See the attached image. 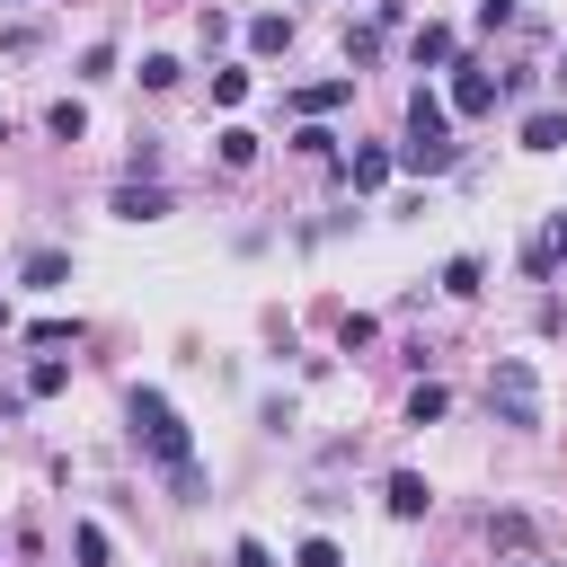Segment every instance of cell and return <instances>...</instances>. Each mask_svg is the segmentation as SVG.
I'll return each mask as SVG.
<instances>
[{"label": "cell", "instance_id": "ffe728a7", "mask_svg": "<svg viewBox=\"0 0 567 567\" xmlns=\"http://www.w3.org/2000/svg\"><path fill=\"white\" fill-rule=\"evenodd\" d=\"M372 337H381V319H363V310H354V319H337V346H346V354H363Z\"/></svg>", "mask_w": 567, "mask_h": 567}, {"label": "cell", "instance_id": "3957f363", "mask_svg": "<svg viewBox=\"0 0 567 567\" xmlns=\"http://www.w3.org/2000/svg\"><path fill=\"white\" fill-rule=\"evenodd\" d=\"M487 416L514 425V434L540 425V372H532L523 354H496V372H487Z\"/></svg>", "mask_w": 567, "mask_h": 567}, {"label": "cell", "instance_id": "52a82bcc", "mask_svg": "<svg viewBox=\"0 0 567 567\" xmlns=\"http://www.w3.org/2000/svg\"><path fill=\"white\" fill-rule=\"evenodd\" d=\"M390 168H399V151H381V142H363V151L346 159V186H354V195H372V186H390Z\"/></svg>", "mask_w": 567, "mask_h": 567}, {"label": "cell", "instance_id": "d4e9b609", "mask_svg": "<svg viewBox=\"0 0 567 567\" xmlns=\"http://www.w3.org/2000/svg\"><path fill=\"white\" fill-rule=\"evenodd\" d=\"M230 567H275V549H266L257 532H239V540H230Z\"/></svg>", "mask_w": 567, "mask_h": 567}, {"label": "cell", "instance_id": "603a6c76", "mask_svg": "<svg viewBox=\"0 0 567 567\" xmlns=\"http://www.w3.org/2000/svg\"><path fill=\"white\" fill-rule=\"evenodd\" d=\"M27 337H35V346H80V319H35Z\"/></svg>", "mask_w": 567, "mask_h": 567}, {"label": "cell", "instance_id": "7c38bea8", "mask_svg": "<svg viewBox=\"0 0 567 567\" xmlns=\"http://www.w3.org/2000/svg\"><path fill=\"white\" fill-rule=\"evenodd\" d=\"M284 44H292V18H284V9L248 18V53H284Z\"/></svg>", "mask_w": 567, "mask_h": 567}, {"label": "cell", "instance_id": "4316f807", "mask_svg": "<svg viewBox=\"0 0 567 567\" xmlns=\"http://www.w3.org/2000/svg\"><path fill=\"white\" fill-rule=\"evenodd\" d=\"M80 80H115V44H89L80 53Z\"/></svg>", "mask_w": 567, "mask_h": 567}, {"label": "cell", "instance_id": "2e32d148", "mask_svg": "<svg viewBox=\"0 0 567 567\" xmlns=\"http://www.w3.org/2000/svg\"><path fill=\"white\" fill-rule=\"evenodd\" d=\"M44 124H53V142H80V133H89V106L62 97V106H44Z\"/></svg>", "mask_w": 567, "mask_h": 567}, {"label": "cell", "instance_id": "9a60e30c", "mask_svg": "<svg viewBox=\"0 0 567 567\" xmlns=\"http://www.w3.org/2000/svg\"><path fill=\"white\" fill-rule=\"evenodd\" d=\"M71 558H80V567H115V540H106L97 523H80V532H71Z\"/></svg>", "mask_w": 567, "mask_h": 567}, {"label": "cell", "instance_id": "f1b7e54d", "mask_svg": "<svg viewBox=\"0 0 567 567\" xmlns=\"http://www.w3.org/2000/svg\"><path fill=\"white\" fill-rule=\"evenodd\" d=\"M514 18H523V0H478V27H487V35H496V27H514Z\"/></svg>", "mask_w": 567, "mask_h": 567}, {"label": "cell", "instance_id": "4fadbf2b", "mask_svg": "<svg viewBox=\"0 0 567 567\" xmlns=\"http://www.w3.org/2000/svg\"><path fill=\"white\" fill-rule=\"evenodd\" d=\"M443 408H452L443 381H416V390H408V425H443Z\"/></svg>", "mask_w": 567, "mask_h": 567}, {"label": "cell", "instance_id": "44dd1931", "mask_svg": "<svg viewBox=\"0 0 567 567\" xmlns=\"http://www.w3.org/2000/svg\"><path fill=\"white\" fill-rule=\"evenodd\" d=\"M292 567H346V558H337V540H328V532H310V540L292 549Z\"/></svg>", "mask_w": 567, "mask_h": 567}, {"label": "cell", "instance_id": "7402d4cb", "mask_svg": "<svg viewBox=\"0 0 567 567\" xmlns=\"http://www.w3.org/2000/svg\"><path fill=\"white\" fill-rule=\"evenodd\" d=\"M35 44H44V27H0V53H9V62H27Z\"/></svg>", "mask_w": 567, "mask_h": 567}, {"label": "cell", "instance_id": "5bb4252c", "mask_svg": "<svg viewBox=\"0 0 567 567\" xmlns=\"http://www.w3.org/2000/svg\"><path fill=\"white\" fill-rule=\"evenodd\" d=\"M213 151H221V168H257V133H248V124H221Z\"/></svg>", "mask_w": 567, "mask_h": 567}, {"label": "cell", "instance_id": "484cf974", "mask_svg": "<svg viewBox=\"0 0 567 567\" xmlns=\"http://www.w3.org/2000/svg\"><path fill=\"white\" fill-rule=\"evenodd\" d=\"M381 53V27H346V62H372Z\"/></svg>", "mask_w": 567, "mask_h": 567}, {"label": "cell", "instance_id": "cb8c5ba5", "mask_svg": "<svg viewBox=\"0 0 567 567\" xmlns=\"http://www.w3.org/2000/svg\"><path fill=\"white\" fill-rule=\"evenodd\" d=\"M62 381H71V363H35V372H27V399H53Z\"/></svg>", "mask_w": 567, "mask_h": 567}, {"label": "cell", "instance_id": "7a4b0ae2", "mask_svg": "<svg viewBox=\"0 0 567 567\" xmlns=\"http://www.w3.org/2000/svg\"><path fill=\"white\" fill-rule=\"evenodd\" d=\"M399 168H416V177H443V168H461L452 106H443L434 89H416V97H408V142H399Z\"/></svg>", "mask_w": 567, "mask_h": 567}, {"label": "cell", "instance_id": "9c48e42d", "mask_svg": "<svg viewBox=\"0 0 567 567\" xmlns=\"http://www.w3.org/2000/svg\"><path fill=\"white\" fill-rule=\"evenodd\" d=\"M408 53H416V71H434V62H452V53H461V35H452V27H434V18H425V27H416V35H408Z\"/></svg>", "mask_w": 567, "mask_h": 567}, {"label": "cell", "instance_id": "e0dca14e", "mask_svg": "<svg viewBox=\"0 0 567 567\" xmlns=\"http://www.w3.org/2000/svg\"><path fill=\"white\" fill-rule=\"evenodd\" d=\"M478 284H487V266H478V257H452V266H443V292H452V301H470Z\"/></svg>", "mask_w": 567, "mask_h": 567}, {"label": "cell", "instance_id": "6da1fadb", "mask_svg": "<svg viewBox=\"0 0 567 567\" xmlns=\"http://www.w3.org/2000/svg\"><path fill=\"white\" fill-rule=\"evenodd\" d=\"M124 425H133V443L177 478V470H195V434H186V416L168 408V390H133L124 399Z\"/></svg>", "mask_w": 567, "mask_h": 567}, {"label": "cell", "instance_id": "8fae6325", "mask_svg": "<svg viewBox=\"0 0 567 567\" xmlns=\"http://www.w3.org/2000/svg\"><path fill=\"white\" fill-rule=\"evenodd\" d=\"M523 151H567V106H540V115H523Z\"/></svg>", "mask_w": 567, "mask_h": 567}, {"label": "cell", "instance_id": "ac0fdd59", "mask_svg": "<svg viewBox=\"0 0 567 567\" xmlns=\"http://www.w3.org/2000/svg\"><path fill=\"white\" fill-rule=\"evenodd\" d=\"M487 540H496V549H523V540H532V514H514V505L487 514Z\"/></svg>", "mask_w": 567, "mask_h": 567}, {"label": "cell", "instance_id": "277c9868", "mask_svg": "<svg viewBox=\"0 0 567 567\" xmlns=\"http://www.w3.org/2000/svg\"><path fill=\"white\" fill-rule=\"evenodd\" d=\"M461 80H452V115H496V97H505V71H478V62H452Z\"/></svg>", "mask_w": 567, "mask_h": 567}, {"label": "cell", "instance_id": "d6986e66", "mask_svg": "<svg viewBox=\"0 0 567 567\" xmlns=\"http://www.w3.org/2000/svg\"><path fill=\"white\" fill-rule=\"evenodd\" d=\"M177 71H186L177 53H142V89H177Z\"/></svg>", "mask_w": 567, "mask_h": 567}, {"label": "cell", "instance_id": "ba28073f", "mask_svg": "<svg viewBox=\"0 0 567 567\" xmlns=\"http://www.w3.org/2000/svg\"><path fill=\"white\" fill-rule=\"evenodd\" d=\"M381 505H390V514H399V523H416V514H425V505H434V487H425V478H416V470H390V487H381Z\"/></svg>", "mask_w": 567, "mask_h": 567}, {"label": "cell", "instance_id": "83f0119b", "mask_svg": "<svg viewBox=\"0 0 567 567\" xmlns=\"http://www.w3.org/2000/svg\"><path fill=\"white\" fill-rule=\"evenodd\" d=\"M248 97V71H213V106H239Z\"/></svg>", "mask_w": 567, "mask_h": 567}, {"label": "cell", "instance_id": "8992f818", "mask_svg": "<svg viewBox=\"0 0 567 567\" xmlns=\"http://www.w3.org/2000/svg\"><path fill=\"white\" fill-rule=\"evenodd\" d=\"M18 284H27V292H62V284H71V248H27Z\"/></svg>", "mask_w": 567, "mask_h": 567}, {"label": "cell", "instance_id": "30bf717a", "mask_svg": "<svg viewBox=\"0 0 567 567\" xmlns=\"http://www.w3.org/2000/svg\"><path fill=\"white\" fill-rule=\"evenodd\" d=\"M115 213H124V221H159V213H168V186H133V177H124V186H115Z\"/></svg>", "mask_w": 567, "mask_h": 567}, {"label": "cell", "instance_id": "4dcf8cb0", "mask_svg": "<svg viewBox=\"0 0 567 567\" xmlns=\"http://www.w3.org/2000/svg\"><path fill=\"white\" fill-rule=\"evenodd\" d=\"M558 89H567V62H558Z\"/></svg>", "mask_w": 567, "mask_h": 567}, {"label": "cell", "instance_id": "5b68a950", "mask_svg": "<svg viewBox=\"0 0 567 567\" xmlns=\"http://www.w3.org/2000/svg\"><path fill=\"white\" fill-rule=\"evenodd\" d=\"M346 97H354V71H346V80H310V89H292V115L319 124V115H337Z\"/></svg>", "mask_w": 567, "mask_h": 567}, {"label": "cell", "instance_id": "f546056e", "mask_svg": "<svg viewBox=\"0 0 567 567\" xmlns=\"http://www.w3.org/2000/svg\"><path fill=\"white\" fill-rule=\"evenodd\" d=\"M549 257H567V204H558V221H549Z\"/></svg>", "mask_w": 567, "mask_h": 567}]
</instances>
